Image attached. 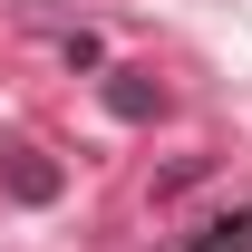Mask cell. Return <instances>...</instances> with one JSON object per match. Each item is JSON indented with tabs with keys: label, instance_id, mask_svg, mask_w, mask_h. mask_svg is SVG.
I'll list each match as a JSON object with an SVG mask.
<instances>
[{
	"label": "cell",
	"instance_id": "obj_1",
	"mask_svg": "<svg viewBox=\"0 0 252 252\" xmlns=\"http://www.w3.org/2000/svg\"><path fill=\"white\" fill-rule=\"evenodd\" d=\"M107 107H117V117H156V107H165V88H146L136 68H117V88H107Z\"/></svg>",
	"mask_w": 252,
	"mask_h": 252
},
{
	"label": "cell",
	"instance_id": "obj_2",
	"mask_svg": "<svg viewBox=\"0 0 252 252\" xmlns=\"http://www.w3.org/2000/svg\"><path fill=\"white\" fill-rule=\"evenodd\" d=\"M10 194H20V204H49V194H59V165H39V156H10Z\"/></svg>",
	"mask_w": 252,
	"mask_h": 252
},
{
	"label": "cell",
	"instance_id": "obj_3",
	"mask_svg": "<svg viewBox=\"0 0 252 252\" xmlns=\"http://www.w3.org/2000/svg\"><path fill=\"white\" fill-rule=\"evenodd\" d=\"M194 252H243V214H233V223H204V243H194Z\"/></svg>",
	"mask_w": 252,
	"mask_h": 252
}]
</instances>
